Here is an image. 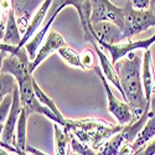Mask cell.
Wrapping results in <instances>:
<instances>
[{
    "label": "cell",
    "instance_id": "cell-27",
    "mask_svg": "<svg viewBox=\"0 0 155 155\" xmlns=\"http://www.w3.org/2000/svg\"><path fill=\"white\" fill-rule=\"evenodd\" d=\"M26 153H29V154H31V155H47V154H45L44 151L38 150V149H36V148H34V147H30V145L26 147Z\"/></svg>",
    "mask_w": 155,
    "mask_h": 155
},
{
    "label": "cell",
    "instance_id": "cell-16",
    "mask_svg": "<svg viewBox=\"0 0 155 155\" xmlns=\"http://www.w3.org/2000/svg\"><path fill=\"white\" fill-rule=\"evenodd\" d=\"M141 80H143V87L147 101L150 103L153 96V87L155 84L154 81V73H153V64H151V52L147 50L144 52L143 58V72H141Z\"/></svg>",
    "mask_w": 155,
    "mask_h": 155
},
{
    "label": "cell",
    "instance_id": "cell-4",
    "mask_svg": "<svg viewBox=\"0 0 155 155\" xmlns=\"http://www.w3.org/2000/svg\"><path fill=\"white\" fill-rule=\"evenodd\" d=\"M124 37L125 41L132 40V37L147 31L149 28H155V14L153 9L149 10H135L130 0L125 2L124 6Z\"/></svg>",
    "mask_w": 155,
    "mask_h": 155
},
{
    "label": "cell",
    "instance_id": "cell-10",
    "mask_svg": "<svg viewBox=\"0 0 155 155\" xmlns=\"http://www.w3.org/2000/svg\"><path fill=\"white\" fill-rule=\"evenodd\" d=\"M93 35L98 44L106 45H119L125 41L124 31L112 22H101L93 25Z\"/></svg>",
    "mask_w": 155,
    "mask_h": 155
},
{
    "label": "cell",
    "instance_id": "cell-29",
    "mask_svg": "<svg viewBox=\"0 0 155 155\" xmlns=\"http://www.w3.org/2000/svg\"><path fill=\"white\" fill-rule=\"evenodd\" d=\"M0 155H11V154H9V153H8V150L2 149V151H0ZM14 155H18V154H14Z\"/></svg>",
    "mask_w": 155,
    "mask_h": 155
},
{
    "label": "cell",
    "instance_id": "cell-30",
    "mask_svg": "<svg viewBox=\"0 0 155 155\" xmlns=\"http://www.w3.org/2000/svg\"><path fill=\"white\" fill-rule=\"evenodd\" d=\"M22 155H31V154H29V153H26V151H22Z\"/></svg>",
    "mask_w": 155,
    "mask_h": 155
},
{
    "label": "cell",
    "instance_id": "cell-28",
    "mask_svg": "<svg viewBox=\"0 0 155 155\" xmlns=\"http://www.w3.org/2000/svg\"><path fill=\"white\" fill-rule=\"evenodd\" d=\"M149 117H155V94H153V96H151V99H150Z\"/></svg>",
    "mask_w": 155,
    "mask_h": 155
},
{
    "label": "cell",
    "instance_id": "cell-14",
    "mask_svg": "<svg viewBox=\"0 0 155 155\" xmlns=\"http://www.w3.org/2000/svg\"><path fill=\"white\" fill-rule=\"evenodd\" d=\"M154 138H155V117H149L144 128L140 130V133L138 134V137L132 144L133 155H138L139 153L143 151Z\"/></svg>",
    "mask_w": 155,
    "mask_h": 155
},
{
    "label": "cell",
    "instance_id": "cell-2",
    "mask_svg": "<svg viewBox=\"0 0 155 155\" xmlns=\"http://www.w3.org/2000/svg\"><path fill=\"white\" fill-rule=\"evenodd\" d=\"M123 88V102H127L134 114V122H138L150 103L147 101L143 80H141V58L132 52L114 64Z\"/></svg>",
    "mask_w": 155,
    "mask_h": 155
},
{
    "label": "cell",
    "instance_id": "cell-3",
    "mask_svg": "<svg viewBox=\"0 0 155 155\" xmlns=\"http://www.w3.org/2000/svg\"><path fill=\"white\" fill-rule=\"evenodd\" d=\"M124 127L119 124H110L107 120L97 118L66 119L64 130L74 135L81 143L88 145L93 150H98L112 137L122 132Z\"/></svg>",
    "mask_w": 155,
    "mask_h": 155
},
{
    "label": "cell",
    "instance_id": "cell-32",
    "mask_svg": "<svg viewBox=\"0 0 155 155\" xmlns=\"http://www.w3.org/2000/svg\"><path fill=\"white\" fill-rule=\"evenodd\" d=\"M70 155H78V154H76V153H71Z\"/></svg>",
    "mask_w": 155,
    "mask_h": 155
},
{
    "label": "cell",
    "instance_id": "cell-21",
    "mask_svg": "<svg viewBox=\"0 0 155 155\" xmlns=\"http://www.w3.org/2000/svg\"><path fill=\"white\" fill-rule=\"evenodd\" d=\"M16 78L10 73H0V99L15 92L18 88Z\"/></svg>",
    "mask_w": 155,
    "mask_h": 155
},
{
    "label": "cell",
    "instance_id": "cell-25",
    "mask_svg": "<svg viewBox=\"0 0 155 155\" xmlns=\"http://www.w3.org/2000/svg\"><path fill=\"white\" fill-rule=\"evenodd\" d=\"M151 3L154 2H150V0H130V4L135 9V10H149Z\"/></svg>",
    "mask_w": 155,
    "mask_h": 155
},
{
    "label": "cell",
    "instance_id": "cell-24",
    "mask_svg": "<svg viewBox=\"0 0 155 155\" xmlns=\"http://www.w3.org/2000/svg\"><path fill=\"white\" fill-rule=\"evenodd\" d=\"M81 62L83 70H92L94 68L96 64V56H94V50L92 51L91 48H86L82 55H81Z\"/></svg>",
    "mask_w": 155,
    "mask_h": 155
},
{
    "label": "cell",
    "instance_id": "cell-6",
    "mask_svg": "<svg viewBox=\"0 0 155 155\" xmlns=\"http://www.w3.org/2000/svg\"><path fill=\"white\" fill-rule=\"evenodd\" d=\"M96 74L98 76L99 81L102 82L103 87L106 89V94H107V101H108V109L110 112V114L114 115V118L117 119V123L122 127H127L129 124H133L134 122V114L132 112V108L129 107V104L127 102H122L119 99L115 98V96L113 94L112 89L108 84V81L106 80V77L102 73V68L99 64L93 68Z\"/></svg>",
    "mask_w": 155,
    "mask_h": 155
},
{
    "label": "cell",
    "instance_id": "cell-7",
    "mask_svg": "<svg viewBox=\"0 0 155 155\" xmlns=\"http://www.w3.org/2000/svg\"><path fill=\"white\" fill-rule=\"evenodd\" d=\"M101 22H112L124 31V9L112 4L108 0H93L92 2V26Z\"/></svg>",
    "mask_w": 155,
    "mask_h": 155
},
{
    "label": "cell",
    "instance_id": "cell-15",
    "mask_svg": "<svg viewBox=\"0 0 155 155\" xmlns=\"http://www.w3.org/2000/svg\"><path fill=\"white\" fill-rule=\"evenodd\" d=\"M21 34L16 22V18H15V11L11 8V10L8 12V21H6V30H5V35L2 40V44H6V45H12V46H19L21 44Z\"/></svg>",
    "mask_w": 155,
    "mask_h": 155
},
{
    "label": "cell",
    "instance_id": "cell-1",
    "mask_svg": "<svg viewBox=\"0 0 155 155\" xmlns=\"http://www.w3.org/2000/svg\"><path fill=\"white\" fill-rule=\"evenodd\" d=\"M30 57L25 47L20 48L16 55H9L4 60H2V73H10L16 78L19 86V93L21 99V106L26 110L28 115L32 113H38L45 115L46 118L52 120L54 123L64 128V124L51 112L48 108L44 107L38 102L34 87H32V74L30 73Z\"/></svg>",
    "mask_w": 155,
    "mask_h": 155
},
{
    "label": "cell",
    "instance_id": "cell-33",
    "mask_svg": "<svg viewBox=\"0 0 155 155\" xmlns=\"http://www.w3.org/2000/svg\"><path fill=\"white\" fill-rule=\"evenodd\" d=\"M138 155H144V154H143V151H141V153H139Z\"/></svg>",
    "mask_w": 155,
    "mask_h": 155
},
{
    "label": "cell",
    "instance_id": "cell-12",
    "mask_svg": "<svg viewBox=\"0 0 155 155\" xmlns=\"http://www.w3.org/2000/svg\"><path fill=\"white\" fill-rule=\"evenodd\" d=\"M94 52L98 57V61H99V66L102 68V73L103 76L106 77V80L108 82H110L115 88L119 91V93L122 94L123 97V88H122V84H120V81H119V77H118V73L117 71H115L114 68V64L107 58V56L104 55V52H103V48H101V46L97 44V40L94 38V40L91 42Z\"/></svg>",
    "mask_w": 155,
    "mask_h": 155
},
{
    "label": "cell",
    "instance_id": "cell-13",
    "mask_svg": "<svg viewBox=\"0 0 155 155\" xmlns=\"http://www.w3.org/2000/svg\"><path fill=\"white\" fill-rule=\"evenodd\" d=\"M51 5H52V2L51 0H46V2L42 3V5L37 9V11L35 12V15L29 25V29L26 31V34H25L21 38V44L18 46L19 48H22L25 47V45H26L31 38L40 31V29L44 26V24L46 21V18H47V14H48V10L51 8Z\"/></svg>",
    "mask_w": 155,
    "mask_h": 155
},
{
    "label": "cell",
    "instance_id": "cell-19",
    "mask_svg": "<svg viewBox=\"0 0 155 155\" xmlns=\"http://www.w3.org/2000/svg\"><path fill=\"white\" fill-rule=\"evenodd\" d=\"M28 113L22 108L21 114L19 117L18 127H16V148L21 151H26V120H28Z\"/></svg>",
    "mask_w": 155,
    "mask_h": 155
},
{
    "label": "cell",
    "instance_id": "cell-8",
    "mask_svg": "<svg viewBox=\"0 0 155 155\" xmlns=\"http://www.w3.org/2000/svg\"><path fill=\"white\" fill-rule=\"evenodd\" d=\"M21 110H22V106H21V99L19 93V87H18L14 92V102H12V107H11L9 117L3 125H0V128H2V137H0L2 141H0V145L16 148V127H18Z\"/></svg>",
    "mask_w": 155,
    "mask_h": 155
},
{
    "label": "cell",
    "instance_id": "cell-26",
    "mask_svg": "<svg viewBox=\"0 0 155 155\" xmlns=\"http://www.w3.org/2000/svg\"><path fill=\"white\" fill-rule=\"evenodd\" d=\"M143 154L144 155H155V138L145 147V149L143 150Z\"/></svg>",
    "mask_w": 155,
    "mask_h": 155
},
{
    "label": "cell",
    "instance_id": "cell-18",
    "mask_svg": "<svg viewBox=\"0 0 155 155\" xmlns=\"http://www.w3.org/2000/svg\"><path fill=\"white\" fill-rule=\"evenodd\" d=\"M32 87H34V91H35V94H36L38 102H40L44 107L48 108V109L52 112V113L56 115V117H57L64 125H66V118H64L63 115H62V113L58 110V108H57V106L55 104L54 99H52V98H50V97L42 91V89L40 88V86H38L37 82L35 81V77H32Z\"/></svg>",
    "mask_w": 155,
    "mask_h": 155
},
{
    "label": "cell",
    "instance_id": "cell-11",
    "mask_svg": "<svg viewBox=\"0 0 155 155\" xmlns=\"http://www.w3.org/2000/svg\"><path fill=\"white\" fill-rule=\"evenodd\" d=\"M11 3H12V9L15 11V18L20 34L21 36H24L26 34L29 25L34 18L32 14L35 15V12L37 11L36 9L40 8L44 2H18V0H14Z\"/></svg>",
    "mask_w": 155,
    "mask_h": 155
},
{
    "label": "cell",
    "instance_id": "cell-20",
    "mask_svg": "<svg viewBox=\"0 0 155 155\" xmlns=\"http://www.w3.org/2000/svg\"><path fill=\"white\" fill-rule=\"evenodd\" d=\"M57 54L66 61L70 66L72 67H77V68H82L83 70V66H82V62H81V55L77 52L76 50H73L72 47H70L68 45L61 47Z\"/></svg>",
    "mask_w": 155,
    "mask_h": 155
},
{
    "label": "cell",
    "instance_id": "cell-22",
    "mask_svg": "<svg viewBox=\"0 0 155 155\" xmlns=\"http://www.w3.org/2000/svg\"><path fill=\"white\" fill-rule=\"evenodd\" d=\"M70 140H71V148L73 150V153L78 154V155H98V153L96 150H93L92 148H89L88 145L81 143V141L77 139L74 135L70 134Z\"/></svg>",
    "mask_w": 155,
    "mask_h": 155
},
{
    "label": "cell",
    "instance_id": "cell-5",
    "mask_svg": "<svg viewBox=\"0 0 155 155\" xmlns=\"http://www.w3.org/2000/svg\"><path fill=\"white\" fill-rule=\"evenodd\" d=\"M67 6H73V0H55V2H52V5H51V8L48 10V14H47V18H46L44 26L40 29V31H38L26 45H25V48H26V51H28L31 62L35 61L38 50H40V47L42 46V42H45L46 37L50 32L51 25L54 24V21L58 16L60 11L63 10L64 8H67Z\"/></svg>",
    "mask_w": 155,
    "mask_h": 155
},
{
    "label": "cell",
    "instance_id": "cell-31",
    "mask_svg": "<svg viewBox=\"0 0 155 155\" xmlns=\"http://www.w3.org/2000/svg\"><path fill=\"white\" fill-rule=\"evenodd\" d=\"M153 94H155V84H154V87H153Z\"/></svg>",
    "mask_w": 155,
    "mask_h": 155
},
{
    "label": "cell",
    "instance_id": "cell-23",
    "mask_svg": "<svg viewBox=\"0 0 155 155\" xmlns=\"http://www.w3.org/2000/svg\"><path fill=\"white\" fill-rule=\"evenodd\" d=\"M12 102H14V93L8 94L0 99V125L6 122L12 107Z\"/></svg>",
    "mask_w": 155,
    "mask_h": 155
},
{
    "label": "cell",
    "instance_id": "cell-9",
    "mask_svg": "<svg viewBox=\"0 0 155 155\" xmlns=\"http://www.w3.org/2000/svg\"><path fill=\"white\" fill-rule=\"evenodd\" d=\"M66 45H67V42L62 37V35H60L57 31L50 30V32H48V35L46 37V40H45V42L42 44V46L40 47V50H38L35 61L30 63V68H29L30 73L32 74V72L36 70V67L38 66V64H41L51 54L57 52V51L61 47L66 46Z\"/></svg>",
    "mask_w": 155,
    "mask_h": 155
},
{
    "label": "cell",
    "instance_id": "cell-17",
    "mask_svg": "<svg viewBox=\"0 0 155 155\" xmlns=\"http://www.w3.org/2000/svg\"><path fill=\"white\" fill-rule=\"evenodd\" d=\"M54 145H55V154L56 155H70V148H71V140L68 133L64 129L54 123Z\"/></svg>",
    "mask_w": 155,
    "mask_h": 155
}]
</instances>
